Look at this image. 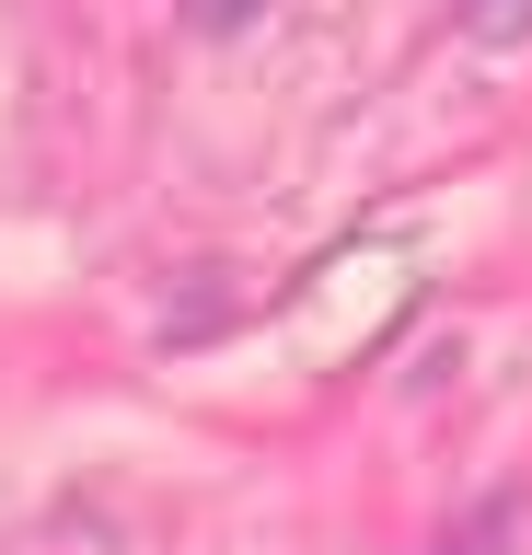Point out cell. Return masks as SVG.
Here are the masks:
<instances>
[{"label":"cell","mask_w":532,"mask_h":555,"mask_svg":"<svg viewBox=\"0 0 532 555\" xmlns=\"http://www.w3.org/2000/svg\"><path fill=\"white\" fill-rule=\"evenodd\" d=\"M475 12V35H532V0H463Z\"/></svg>","instance_id":"6da1fadb"},{"label":"cell","mask_w":532,"mask_h":555,"mask_svg":"<svg viewBox=\"0 0 532 555\" xmlns=\"http://www.w3.org/2000/svg\"><path fill=\"white\" fill-rule=\"evenodd\" d=\"M244 12H255V0H197V24H244Z\"/></svg>","instance_id":"7a4b0ae2"}]
</instances>
